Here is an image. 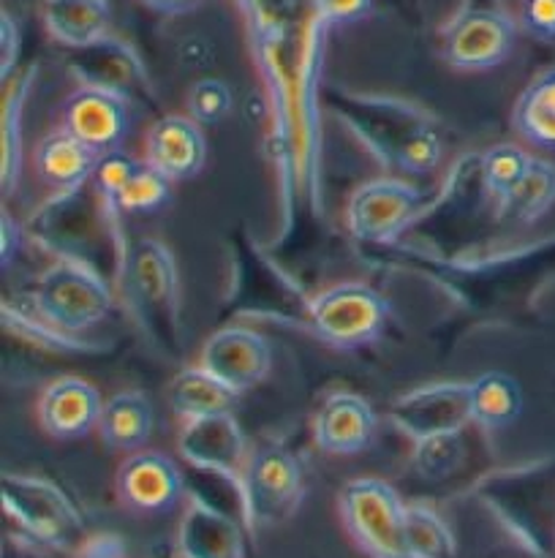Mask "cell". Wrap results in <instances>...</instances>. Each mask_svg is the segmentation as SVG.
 <instances>
[{"instance_id":"obj_1","label":"cell","mask_w":555,"mask_h":558,"mask_svg":"<svg viewBox=\"0 0 555 558\" xmlns=\"http://www.w3.org/2000/svg\"><path fill=\"white\" fill-rule=\"evenodd\" d=\"M343 526L357 548L370 558H408L403 523L406 505L390 483L375 477H359L343 485L337 496Z\"/></svg>"},{"instance_id":"obj_2","label":"cell","mask_w":555,"mask_h":558,"mask_svg":"<svg viewBox=\"0 0 555 558\" xmlns=\"http://www.w3.org/2000/svg\"><path fill=\"white\" fill-rule=\"evenodd\" d=\"M243 521L248 529H267L288 521L303 501V469L281 445H261L245 463Z\"/></svg>"},{"instance_id":"obj_3","label":"cell","mask_w":555,"mask_h":558,"mask_svg":"<svg viewBox=\"0 0 555 558\" xmlns=\"http://www.w3.org/2000/svg\"><path fill=\"white\" fill-rule=\"evenodd\" d=\"M3 507L25 534L49 548H76L85 537V523L69 496L54 483L30 474H3Z\"/></svg>"},{"instance_id":"obj_4","label":"cell","mask_w":555,"mask_h":558,"mask_svg":"<svg viewBox=\"0 0 555 558\" xmlns=\"http://www.w3.org/2000/svg\"><path fill=\"white\" fill-rule=\"evenodd\" d=\"M33 303L41 319L63 332H82L98 325L112 308L107 281L90 267L63 259L49 267L33 292Z\"/></svg>"},{"instance_id":"obj_5","label":"cell","mask_w":555,"mask_h":558,"mask_svg":"<svg viewBox=\"0 0 555 558\" xmlns=\"http://www.w3.org/2000/svg\"><path fill=\"white\" fill-rule=\"evenodd\" d=\"M308 319L321 341L359 349L381 336L390 319V303L368 283H337L310 300Z\"/></svg>"},{"instance_id":"obj_6","label":"cell","mask_w":555,"mask_h":558,"mask_svg":"<svg viewBox=\"0 0 555 558\" xmlns=\"http://www.w3.org/2000/svg\"><path fill=\"white\" fill-rule=\"evenodd\" d=\"M517 25L506 11L473 5L444 27L441 52L452 69L484 71L504 63L515 49Z\"/></svg>"},{"instance_id":"obj_7","label":"cell","mask_w":555,"mask_h":558,"mask_svg":"<svg viewBox=\"0 0 555 558\" xmlns=\"http://www.w3.org/2000/svg\"><path fill=\"white\" fill-rule=\"evenodd\" d=\"M390 417L414 441L444 434H460L471 423L468 381H435L397 398Z\"/></svg>"},{"instance_id":"obj_8","label":"cell","mask_w":555,"mask_h":558,"mask_svg":"<svg viewBox=\"0 0 555 558\" xmlns=\"http://www.w3.org/2000/svg\"><path fill=\"white\" fill-rule=\"evenodd\" d=\"M177 452L185 463L201 472L218 474L237 485L243 483L248 445L234 414H210V417L183 420L177 434Z\"/></svg>"},{"instance_id":"obj_9","label":"cell","mask_w":555,"mask_h":558,"mask_svg":"<svg viewBox=\"0 0 555 558\" xmlns=\"http://www.w3.org/2000/svg\"><path fill=\"white\" fill-rule=\"evenodd\" d=\"M419 194L414 185L395 178L368 180L351 194L346 223L351 234L365 243H390L403 232L417 213Z\"/></svg>"},{"instance_id":"obj_10","label":"cell","mask_w":555,"mask_h":558,"mask_svg":"<svg viewBox=\"0 0 555 558\" xmlns=\"http://www.w3.org/2000/svg\"><path fill=\"white\" fill-rule=\"evenodd\" d=\"M131 292L141 316L152 322V330L174 332L180 308V278L174 256L161 240L141 238L131 248Z\"/></svg>"},{"instance_id":"obj_11","label":"cell","mask_w":555,"mask_h":558,"mask_svg":"<svg viewBox=\"0 0 555 558\" xmlns=\"http://www.w3.org/2000/svg\"><path fill=\"white\" fill-rule=\"evenodd\" d=\"M199 365L223 385L232 387L234 392H248L270 374L272 352L264 336H259L256 330L223 327L205 341Z\"/></svg>"},{"instance_id":"obj_12","label":"cell","mask_w":555,"mask_h":558,"mask_svg":"<svg viewBox=\"0 0 555 558\" xmlns=\"http://www.w3.org/2000/svg\"><path fill=\"white\" fill-rule=\"evenodd\" d=\"M183 474L177 463L163 452L136 450L120 463L118 480V499L123 507L139 515H158L177 505L183 496Z\"/></svg>"},{"instance_id":"obj_13","label":"cell","mask_w":555,"mask_h":558,"mask_svg":"<svg viewBox=\"0 0 555 558\" xmlns=\"http://www.w3.org/2000/svg\"><path fill=\"white\" fill-rule=\"evenodd\" d=\"M63 129L96 153L118 150L128 134V98L85 85L63 107Z\"/></svg>"},{"instance_id":"obj_14","label":"cell","mask_w":555,"mask_h":558,"mask_svg":"<svg viewBox=\"0 0 555 558\" xmlns=\"http://www.w3.org/2000/svg\"><path fill=\"white\" fill-rule=\"evenodd\" d=\"M201 129L205 125L196 123L190 114H166L156 120L147 131L145 161L172 183L194 178L207 161V140Z\"/></svg>"},{"instance_id":"obj_15","label":"cell","mask_w":555,"mask_h":558,"mask_svg":"<svg viewBox=\"0 0 555 558\" xmlns=\"http://www.w3.org/2000/svg\"><path fill=\"white\" fill-rule=\"evenodd\" d=\"M375 436V414L354 392H332L313 414V441L326 456H357Z\"/></svg>"},{"instance_id":"obj_16","label":"cell","mask_w":555,"mask_h":558,"mask_svg":"<svg viewBox=\"0 0 555 558\" xmlns=\"http://www.w3.org/2000/svg\"><path fill=\"white\" fill-rule=\"evenodd\" d=\"M101 396L96 387L76 376H63L47 385L38 398V423L54 439H82L98 428Z\"/></svg>"},{"instance_id":"obj_17","label":"cell","mask_w":555,"mask_h":558,"mask_svg":"<svg viewBox=\"0 0 555 558\" xmlns=\"http://www.w3.org/2000/svg\"><path fill=\"white\" fill-rule=\"evenodd\" d=\"M177 548L183 558H245L248 545L237 518L194 499L180 518Z\"/></svg>"},{"instance_id":"obj_18","label":"cell","mask_w":555,"mask_h":558,"mask_svg":"<svg viewBox=\"0 0 555 558\" xmlns=\"http://www.w3.org/2000/svg\"><path fill=\"white\" fill-rule=\"evenodd\" d=\"M101 153L87 147L85 142L76 140L71 131L60 125L58 131L44 136L33 150V169H36L38 180L52 189H76L85 180L92 178L98 167Z\"/></svg>"},{"instance_id":"obj_19","label":"cell","mask_w":555,"mask_h":558,"mask_svg":"<svg viewBox=\"0 0 555 558\" xmlns=\"http://www.w3.org/2000/svg\"><path fill=\"white\" fill-rule=\"evenodd\" d=\"M41 16L49 36L69 49L90 47L109 36V0H41Z\"/></svg>"},{"instance_id":"obj_20","label":"cell","mask_w":555,"mask_h":558,"mask_svg":"<svg viewBox=\"0 0 555 558\" xmlns=\"http://www.w3.org/2000/svg\"><path fill=\"white\" fill-rule=\"evenodd\" d=\"M74 69L79 71L85 85L103 87V90L120 93V96L128 98L131 87L136 90V82L145 80L136 54L125 44L114 41L109 36L90 44V47L74 49Z\"/></svg>"},{"instance_id":"obj_21","label":"cell","mask_w":555,"mask_h":558,"mask_svg":"<svg viewBox=\"0 0 555 558\" xmlns=\"http://www.w3.org/2000/svg\"><path fill=\"white\" fill-rule=\"evenodd\" d=\"M237 396L232 387L210 374L201 365L183 368L169 385V403L180 420L210 417V414H232L237 407Z\"/></svg>"},{"instance_id":"obj_22","label":"cell","mask_w":555,"mask_h":558,"mask_svg":"<svg viewBox=\"0 0 555 558\" xmlns=\"http://www.w3.org/2000/svg\"><path fill=\"white\" fill-rule=\"evenodd\" d=\"M98 436L107 447L136 452L152 434V407L141 392H118L103 401L98 417Z\"/></svg>"},{"instance_id":"obj_23","label":"cell","mask_w":555,"mask_h":558,"mask_svg":"<svg viewBox=\"0 0 555 558\" xmlns=\"http://www.w3.org/2000/svg\"><path fill=\"white\" fill-rule=\"evenodd\" d=\"M471 420L484 430H504L520 417L522 390L504 371H488L468 381Z\"/></svg>"},{"instance_id":"obj_24","label":"cell","mask_w":555,"mask_h":558,"mask_svg":"<svg viewBox=\"0 0 555 558\" xmlns=\"http://www.w3.org/2000/svg\"><path fill=\"white\" fill-rule=\"evenodd\" d=\"M515 131L531 145L555 150V69L539 74L517 98Z\"/></svg>"},{"instance_id":"obj_25","label":"cell","mask_w":555,"mask_h":558,"mask_svg":"<svg viewBox=\"0 0 555 558\" xmlns=\"http://www.w3.org/2000/svg\"><path fill=\"white\" fill-rule=\"evenodd\" d=\"M408 558H455L457 543L444 518L428 505H406L403 523Z\"/></svg>"},{"instance_id":"obj_26","label":"cell","mask_w":555,"mask_h":558,"mask_svg":"<svg viewBox=\"0 0 555 558\" xmlns=\"http://www.w3.org/2000/svg\"><path fill=\"white\" fill-rule=\"evenodd\" d=\"M555 202V163L533 158L522 183L511 191L506 202H501V216L517 223H531L553 207Z\"/></svg>"},{"instance_id":"obj_27","label":"cell","mask_w":555,"mask_h":558,"mask_svg":"<svg viewBox=\"0 0 555 558\" xmlns=\"http://www.w3.org/2000/svg\"><path fill=\"white\" fill-rule=\"evenodd\" d=\"M533 156H528L520 145H493L490 150H484L482 163H479V172H482L484 191L490 194V199L495 205L506 202L511 196V191L522 183L528 167H531Z\"/></svg>"},{"instance_id":"obj_28","label":"cell","mask_w":555,"mask_h":558,"mask_svg":"<svg viewBox=\"0 0 555 558\" xmlns=\"http://www.w3.org/2000/svg\"><path fill=\"white\" fill-rule=\"evenodd\" d=\"M169 196H172V180L147 161H139L136 172L131 174L125 189L114 196L112 205L125 216H147V213L163 210Z\"/></svg>"},{"instance_id":"obj_29","label":"cell","mask_w":555,"mask_h":558,"mask_svg":"<svg viewBox=\"0 0 555 558\" xmlns=\"http://www.w3.org/2000/svg\"><path fill=\"white\" fill-rule=\"evenodd\" d=\"M30 76L14 85L3 104V189L11 191L16 185L22 169V101H25Z\"/></svg>"},{"instance_id":"obj_30","label":"cell","mask_w":555,"mask_h":558,"mask_svg":"<svg viewBox=\"0 0 555 558\" xmlns=\"http://www.w3.org/2000/svg\"><path fill=\"white\" fill-rule=\"evenodd\" d=\"M462 463V441L460 434L433 436V439L417 441L414 450V469L424 480H444L457 472Z\"/></svg>"},{"instance_id":"obj_31","label":"cell","mask_w":555,"mask_h":558,"mask_svg":"<svg viewBox=\"0 0 555 558\" xmlns=\"http://www.w3.org/2000/svg\"><path fill=\"white\" fill-rule=\"evenodd\" d=\"M232 112V90L223 80L205 76L188 90V114L199 125H218Z\"/></svg>"},{"instance_id":"obj_32","label":"cell","mask_w":555,"mask_h":558,"mask_svg":"<svg viewBox=\"0 0 555 558\" xmlns=\"http://www.w3.org/2000/svg\"><path fill=\"white\" fill-rule=\"evenodd\" d=\"M139 161H131L128 156H123L120 150L103 153L98 158V167L92 172V180H96V189L107 196V202H114V196L125 189V183L131 180V174L136 172Z\"/></svg>"},{"instance_id":"obj_33","label":"cell","mask_w":555,"mask_h":558,"mask_svg":"<svg viewBox=\"0 0 555 558\" xmlns=\"http://www.w3.org/2000/svg\"><path fill=\"white\" fill-rule=\"evenodd\" d=\"M520 25L531 38L544 44L555 41V0H522Z\"/></svg>"},{"instance_id":"obj_34","label":"cell","mask_w":555,"mask_h":558,"mask_svg":"<svg viewBox=\"0 0 555 558\" xmlns=\"http://www.w3.org/2000/svg\"><path fill=\"white\" fill-rule=\"evenodd\" d=\"M321 25H348L373 9V0H313Z\"/></svg>"},{"instance_id":"obj_35","label":"cell","mask_w":555,"mask_h":558,"mask_svg":"<svg viewBox=\"0 0 555 558\" xmlns=\"http://www.w3.org/2000/svg\"><path fill=\"white\" fill-rule=\"evenodd\" d=\"M20 47H22L20 25H16V20L9 14V11H3V14H0V76H3V80H9L16 60H20Z\"/></svg>"},{"instance_id":"obj_36","label":"cell","mask_w":555,"mask_h":558,"mask_svg":"<svg viewBox=\"0 0 555 558\" xmlns=\"http://www.w3.org/2000/svg\"><path fill=\"white\" fill-rule=\"evenodd\" d=\"M20 227H16L14 218L9 216V213H3V218H0V259H3V265H11V259L16 256V251H20Z\"/></svg>"},{"instance_id":"obj_37","label":"cell","mask_w":555,"mask_h":558,"mask_svg":"<svg viewBox=\"0 0 555 558\" xmlns=\"http://www.w3.org/2000/svg\"><path fill=\"white\" fill-rule=\"evenodd\" d=\"M147 9L158 11V14H180V11L188 9L194 0H141Z\"/></svg>"},{"instance_id":"obj_38","label":"cell","mask_w":555,"mask_h":558,"mask_svg":"<svg viewBox=\"0 0 555 558\" xmlns=\"http://www.w3.org/2000/svg\"><path fill=\"white\" fill-rule=\"evenodd\" d=\"M484 558H542V554L539 550H511V548H495L490 550L488 556Z\"/></svg>"}]
</instances>
